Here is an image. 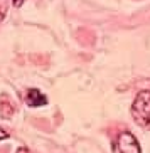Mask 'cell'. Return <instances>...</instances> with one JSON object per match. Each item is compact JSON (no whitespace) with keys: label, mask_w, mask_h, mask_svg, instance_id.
Listing matches in <instances>:
<instances>
[{"label":"cell","mask_w":150,"mask_h":153,"mask_svg":"<svg viewBox=\"0 0 150 153\" xmlns=\"http://www.w3.org/2000/svg\"><path fill=\"white\" fill-rule=\"evenodd\" d=\"M132 118L143 130H150V91H140L132 103Z\"/></svg>","instance_id":"cell-1"},{"label":"cell","mask_w":150,"mask_h":153,"mask_svg":"<svg viewBox=\"0 0 150 153\" xmlns=\"http://www.w3.org/2000/svg\"><path fill=\"white\" fill-rule=\"evenodd\" d=\"M113 148H115V153H142L138 140L130 131L120 133L118 138L115 140Z\"/></svg>","instance_id":"cell-2"},{"label":"cell","mask_w":150,"mask_h":153,"mask_svg":"<svg viewBox=\"0 0 150 153\" xmlns=\"http://www.w3.org/2000/svg\"><path fill=\"white\" fill-rule=\"evenodd\" d=\"M25 103L31 108H41V106L47 104V98L39 89H29L25 94Z\"/></svg>","instance_id":"cell-3"},{"label":"cell","mask_w":150,"mask_h":153,"mask_svg":"<svg viewBox=\"0 0 150 153\" xmlns=\"http://www.w3.org/2000/svg\"><path fill=\"white\" fill-rule=\"evenodd\" d=\"M15 111V106L12 104V101H10L7 96H2L0 98V114H2V118H5V120H9L12 114H14Z\"/></svg>","instance_id":"cell-4"},{"label":"cell","mask_w":150,"mask_h":153,"mask_svg":"<svg viewBox=\"0 0 150 153\" xmlns=\"http://www.w3.org/2000/svg\"><path fill=\"white\" fill-rule=\"evenodd\" d=\"M7 10H9V0H0V22L5 19Z\"/></svg>","instance_id":"cell-5"},{"label":"cell","mask_w":150,"mask_h":153,"mask_svg":"<svg viewBox=\"0 0 150 153\" xmlns=\"http://www.w3.org/2000/svg\"><path fill=\"white\" fill-rule=\"evenodd\" d=\"M7 138H9V133L0 128V141H2V140H7Z\"/></svg>","instance_id":"cell-6"},{"label":"cell","mask_w":150,"mask_h":153,"mask_svg":"<svg viewBox=\"0 0 150 153\" xmlns=\"http://www.w3.org/2000/svg\"><path fill=\"white\" fill-rule=\"evenodd\" d=\"M24 2H25V0H12V4H14L15 7H20V5L24 4Z\"/></svg>","instance_id":"cell-7"},{"label":"cell","mask_w":150,"mask_h":153,"mask_svg":"<svg viewBox=\"0 0 150 153\" xmlns=\"http://www.w3.org/2000/svg\"><path fill=\"white\" fill-rule=\"evenodd\" d=\"M17 153H31V152H29L27 148H24V146H22V148H19V150H17Z\"/></svg>","instance_id":"cell-8"}]
</instances>
